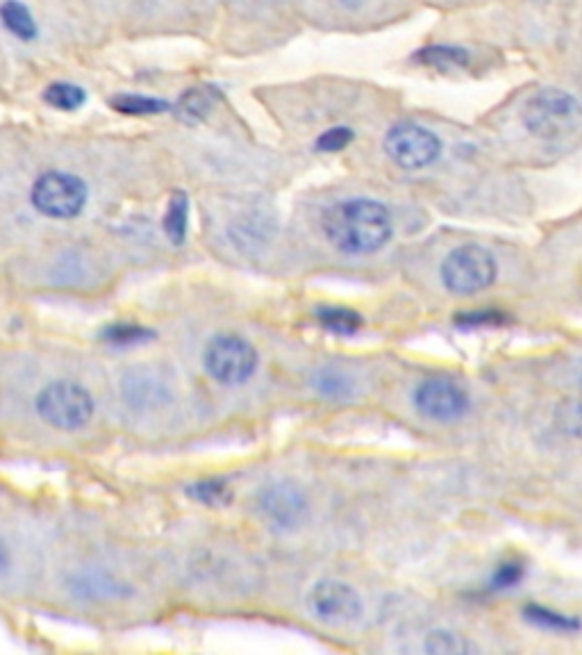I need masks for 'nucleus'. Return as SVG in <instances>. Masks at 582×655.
I'll return each mask as SVG.
<instances>
[{
    "mask_svg": "<svg viewBox=\"0 0 582 655\" xmlns=\"http://www.w3.org/2000/svg\"><path fill=\"white\" fill-rule=\"evenodd\" d=\"M321 228L337 251L369 255L385 248L394 235L392 214L371 198H346L323 212Z\"/></svg>",
    "mask_w": 582,
    "mask_h": 655,
    "instance_id": "f257e3e1",
    "label": "nucleus"
},
{
    "mask_svg": "<svg viewBox=\"0 0 582 655\" xmlns=\"http://www.w3.org/2000/svg\"><path fill=\"white\" fill-rule=\"evenodd\" d=\"M582 116V105L569 91L542 89L532 94L521 110V123L532 137L553 142L569 132Z\"/></svg>",
    "mask_w": 582,
    "mask_h": 655,
    "instance_id": "f03ea898",
    "label": "nucleus"
},
{
    "mask_svg": "<svg viewBox=\"0 0 582 655\" xmlns=\"http://www.w3.org/2000/svg\"><path fill=\"white\" fill-rule=\"evenodd\" d=\"M496 280L494 255L478 244H464L446 255L442 283L457 296H471L487 289Z\"/></svg>",
    "mask_w": 582,
    "mask_h": 655,
    "instance_id": "7ed1b4c3",
    "label": "nucleus"
},
{
    "mask_svg": "<svg viewBox=\"0 0 582 655\" xmlns=\"http://www.w3.org/2000/svg\"><path fill=\"white\" fill-rule=\"evenodd\" d=\"M37 410L46 424L62 430H78L89 424L94 414V401L85 387L60 380L39 394Z\"/></svg>",
    "mask_w": 582,
    "mask_h": 655,
    "instance_id": "20e7f679",
    "label": "nucleus"
},
{
    "mask_svg": "<svg viewBox=\"0 0 582 655\" xmlns=\"http://www.w3.org/2000/svg\"><path fill=\"white\" fill-rule=\"evenodd\" d=\"M205 369L223 385H241L257 369V351L237 335H221L205 348Z\"/></svg>",
    "mask_w": 582,
    "mask_h": 655,
    "instance_id": "39448f33",
    "label": "nucleus"
},
{
    "mask_svg": "<svg viewBox=\"0 0 582 655\" xmlns=\"http://www.w3.org/2000/svg\"><path fill=\"white\" fill-rule=\"evenodd\" d=\"M385 151L401 169L419 171L439 160L442 142L419 123H396L385 135Z\"/></svg>",
    "mask_w": 582,
    "mask_h": 655,
    "instance_id": "423d86ee",
    "label": "nucleus"
},
{
    "mask_svg": "<svg viewBox=\"0 0 582 655\" xmlns=\"http://www.w3.org/2000/svg\"><path fill=\"white\" fill-rule=\"evenodd\" d=\"M32 203L46 217L73 219L87 203V187L69 173H44L32 187Z\"/></svg>",
    "mask_w": 582,
    "mask_h": 655,
    "instance_id": "0eeeda50",
    "label": "nucleus"
},
{
    "mask_svg": "<svg viewBox=\"0 0 582 655\" xmlns=\"http://www.w3.org/2000/svg\"><path fill=\"white\" fill-rule=\"evenodd\" d=\"M312 615L323 624H353L362 617V599L351 585L339 580H321L307 594Z\"/></svg>",
    "mask_w": 582,
    "mask_h": 655,
    "instance_id": "6e6552de",
    "label": "nucleus"
},
{
    "mask_svg": "<svg viewBox=\"0 0 582 655\" xmlns=\"http://www.w3.org/2000/svg\"><path fill=\"white\" fill-rule=\"evenodd\" d=\"M414 408L432 421H455L469 410V396L460 385L444 378L423 380L414 392Z\"/></svg>",
    "mask_w": 582,
    "mask_h": 655,
    "instance_id": "1a4fd4ad",
    "label": "nucleus"
},
{
    "mask_svg": "<svg viewBox=\"0 0 582 655\" xmlns=\"http://www.w3.org/2000/svg\"><path fill=\"white\" fill-rule=\"evenodd\" d=\"M257 508L271 526L280 530H294L305 521L307 499L301 487L282 480V483H273L262 489L260 496H257Z\"/></svg>",
    "mask_w": 582,
    "mask_h": 655,
    "instance_id": "9d476101",
    "label": "nucleus"
},
{
    "mask_svg": "<svg viewBox=\"0 0 582 655\" xmlns=\"http://www.w3.org/2000/svg\"><path fill=\"white\" fill-rule=\"evenodd\" d=\"M123 396L135 408L151 410L169 399V387L155 369L137 367L123 378Z\"/></svg>",
    "mask_w": 582,
    "mask_h": 655,
    "instance_id": "9b49d317",
    "label": "nucleus"
},
{
    "mask_svg": "<svg viewBox=\"0 0 582 655\" xmlns=\"http://www.w3.org/2000/svg\"><path fill=\"white\" fill-rule=\"evenodd\" d=\"M412 60L421 66H428V69H435L439 73H453V71L469 69L473 62V55L462 46L435 44V46L421 48V51L414 53Z\"/></svg>",
    "mask_w": 582,
    "mask_h": 655,
    "instance_id": "f8f14e48",
    "label": "nucleus"
},
{
    "mask_svg": "<svg viewBox=\"0 0 582 655\" xmlns=\"http://www.w3.org/2000/svg\"><path fill=\"white\" fill-rule=\"evenodd\" d=\"M221 94L219 89L212 87V85H201V87H194V89H187L185 94L176 105V112H178V119L189 123V126H194V123H201L207 114L212 112V107L219 101Z\"/></svg>",
    "mask_w": 582,
    "mask_h": 655,
    "instance_id": "ddd939ff",
    "label": "nucleus"
},
{
    "mask_svg": "<svg viewBox=\"0 0 582 655\" xmlns=\"http://www.w3.org/2000/svg\"><path fill=\"white\" fill-rule=\"evenodd\" d=\"M0 21L5 23V28L12 32L14 37L23 41H32L37 37V23L32 19L30 10L19 0H5L0 5Z\"/></svg>",
    "mask_w": 582,
    "mask_h": 655,
    "instance_id": "4468645a",
    "label": "nucleus"
},
{
    "mask_svg": "<svg viewBox=\"0 0 582 655\" xmlns=\"http://www.w3.org/2000/svg\"><path fill=\"white\" fill-rule=\"evenodd\" d=\"M317 319L323 328L332 335H355L362 328V317L351 308H335V305H323L317 310Z\"/></svg>",
    "mask_w": 582,
    "mask_h": 655,
    "instance_id": "2eb2a0df",
    "label": "nucleus"
},
{
    "mask_svg": "<svg viewBox=\"0 0 582 655\" xmlns=\"http://www.w3.org/2000/svg\"><path fill=\"white\" fill-rule=\"evenodd\" d=\"M187 223H189L187 194L176 192L171 196L169 207H166V214H164L166 237H169L173 244H182L187 237Z\"/></svg>",
    "mask_w": 582,
    "mask_h": 655,
    "instance_id": "dca6fc26",
    "label": "nucleus"
},
{
    "mask_svg": "<svg viewBox=\"0 0 582 655\" xmlns=\"http://www.w3.org/2000/svg\"><path fill=\"white\" fill-rule=\"evenodd\" d=\"M110 105L116 112L130 114V116H151L169 110V103L162 101V98H151V96H139V94H116L110 98Z\"/></svg>",
    "mask_w": 582,
    "mask_h": 655,
    "instance_id": "f3484780",
    "label": "nucleus"
},
{
    "mask_svg": "<svg viewBox=\"0 0 582 655\" xmlns=\"http://www.w3.org/2000/svg\"><path fill=\"white\" fill-rule=\"evenodd\" d=\"M44 101L51 107H55V110L73 112V110H78V107L85 105L87 96H85V89L78 85H69V82H55V85H51L44 91Z\"/></svg>",
    "mask_w": 582,
    "mask_h": 655,
    "instance_id": "a211bd4d",
    "label": "nucleus"
},
{
    "mask_svg": "<svg viewBox=\"0 0 582 655\" xmlns=\"http://www.w3.org/2000/svg\"><path fill=\"white\" fill-rule=\"evenodd\" d=\"M523 617H526L530 624L557 630V633H571V630L580 628V621L576 617H564L560 612L542 608V605H528V608L523 610Z\"/></svg>",
    "mask_w": 582,
    "mask_h": 655,
    "instance_id": "6ab92c4d",
    "label": "nucleus"
},
{
    "mask_svg": "<svg viewBox=\"0 0 582 655\" xmlns=\"http://www.w3.org/2000/svg\"><path fill=\"white\" fill-rule=\"evenodd\" d=\"M423 649L435 655H462V653L476 651V646H471L462 635L451 633V630H432V633L426 637Z\"/></svg>",
    "mask_w": 582,
    "mask_h": 655,
    "instance_id": "aec40b11",
    "label": "nucleus"
},
{
    "mask_svg": "<svg viewBox=\"0 0 582 655\" xmlns=\"http://www.w3.org/2000/svg\"><path fill=\"white\" fill-rule=\"evenodd\" d=\"M314 387H317L323 396H330V399H346V396L351 394V380H348L342 371L335 369H321L317 376H314Z\"/></svg>",
    "mask_w": 582,
    "mask_h": 655,
    "instance_id": "412c9836",
    "label": "nucleus"
},
{
    "mask_svg": "<svg viewBox=\"0 0 582 655\" xmlns=\"http://www.w3.org/2000/svg\"><path fill=\"white\" fill-rule=\"evenodd\" d=\"M189 496H194L196 501L205 505H226L232 499L230 487L223 483V480H203V483H196L194 487H189Z\"/></svg>",
    "mask_w": 582,
    "mask_h": 655,
    "instance_id": "4be33fe9",
    "label": "nucleus"
},
{
    "mask_svg": "<svg viewBox=\"0 0 582 655\" xmlns=\"http://www.w3.org/2000/svg\"><path fill=\"white\" fill-rule=\"evenodd\" d=\"M103 339L114 346H132L151 339V333L141 326H132V323H116V326H107L103 330Z\"/></svg>",
    "mask_w": 582,
    "mask_h": 655,
    "instance_id": "5701e85b",
    "label": "nucleus"
},
{
    "mask_svg": "<svg viewBox=\"0 0 582 655\" xmlns=\"http://www.w3.org/2000/svg\"><path fill=\"white\" fill-rule=\"evenodd\" d=\"M353 139H355V132L351 128L337 126V128H330L323 132V135H319L314 146H317V151H321V153H337V151H344V148L351 144Z\"/></svg>",
    "mask_w": 582,
    "mask_h": 655,
    "instance_id": "b1692460",
    "label": "nucleus"
},
{
    "mask_svg": "<svg viewBox=\"0 0 582 655\" xmlns=\"http://www.w3.org/2000/svg\"><path fill=\"white\" fill-rule=\"evenodd\" d=\"M555 421L567 435L582 437V403H562Z\"/></svg>",
    "mask_w": 582,
    "mask_h": 655,
    "instance_id": "393cba45",
    "label": "nucleus"
},
{
    "mask_svg": "<svg viewBox=\"0 0 582 655\" xmlns=\"http://www.w3.org/2000/svg\"><path fill=\"white\" fill-rule=\"evenodd\" d=\"M523 574H526V569H523V565L519 560L503 562V565H498V569L494 571L492 587H494V590H510V587L521 583Z\"/></svg>",
    "mask_w": 582,
    "mask_h": 655,
    "instance_id": "a878e982",
    "label": "nucleus"
},
{
    "mask_svg": "<svg viewBox=\"0 0 582 655\" xmlns=\"http://www.w3.org/2000/svg\"><path fill=\"white\" fill-rule=\"evenodd\" d=\"M460 326H467V328H480V326H503L505 321H510L505 317L503 312L498 310H476V312H469V314H460V317L455 319Z\"/></svg>",
    "mask_w": 582,
    "mask_h": 655,
    "instance_id": "bb28decb",
    "label": "nucleus"
},
{
    "mask_svg": "<svg viewBox=\"0 0 582 655\" xmlns=\"http://www.w3.org/2000/svg\"><path fill=\"white\" fill-rule=\"evenodd\" d=\"M7 567V551L3 549V544H0V571Z\"/></svg>",
    "mask_w": 582,
    "mask_h": 655,
    "instance_id": "cd10ccee",
    "label": "nucleus"
}]
</instances>
